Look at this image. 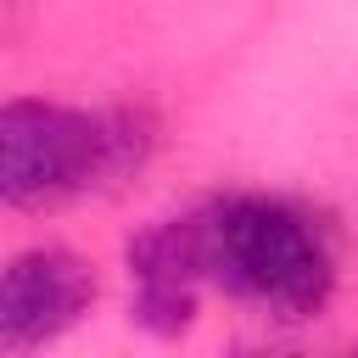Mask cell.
I'll return each mask as SVG.
<instances>
[{
  "instance_id": "3957f363",
  "label": "cell",
  "mask_w": 358,
  "mask_h": 358,
  "mask_svg": "<svg viewBox=\"0 0 358 358\" xmlns=\"http://www.w3.org/2000/svg\"><path fill=\"white\" fill-rule=\"evenodd\" d=\"M90 302H95V274L78 252L28 246L6 263V280H0V347L6 352L39 347L67 324H78Z\"/></svg>"
},
{
  "instance_id": "6da1fadb",
  "label": "cell",
  "mask_w": 358,
  "mask_h": 358,
  "mask_svg": "<svg viewBox=\"0 0 358 358\" xmlns=\"http://www.w3.org/2000/svg\"><path fill=\"white\" fill-rule=\"evenodd\" d=\"M190 235L207 285H224L263 319H308L336 285L330 235L291 201L224 196L190 213Z\"/></svg>"
},
{
  "instance_id": "7a4b0ae2",
  "label": "cell",
  "mask_w": 358,
  "mask_h": 358,
  "mask_svg": "<svg viewBox=\"0 0 358 358\" xmlns=\"http://www.w3.org/2000/svg\"><path fill=\"white\" fill-rule=\"evenodd\" d=\"M151 117L11 101L0 112V190L11 207H56L123 185L151 157Z\"/></svg>"
}]
</instances>
